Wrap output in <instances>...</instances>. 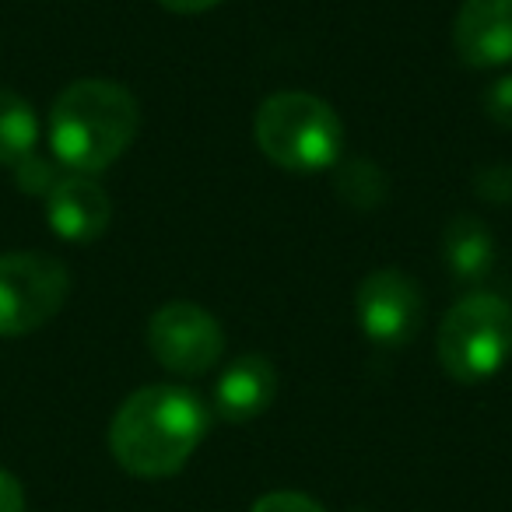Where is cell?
Listing matches in <instances>:
<instances>
[{
    "label": "cell",
    "instance_id": "9",
    "mask_svg": "<svg viewBox=\"0 0 512 512\" xmlns=\"http://www.w3.org/2000/svg\"><path fill=\"white\" fill-rule=\"evenodd\" d=\"M113 204L92 176H64L46 193V221L67 242H92L109 228Z\"/></svg>",
    "mask_w": 512,
    "mask_h": 512
},
{
    "label": "cell",
    "instance_id": "13",
    "mask_svg": "<svg viewBox=\"0 0 512 512\" xmlns=\"http://www.w3.org/2000/svg\"><path fill=\"white\" fill-rule=\"evenodd\" d=\"M341 193L358 207H372L386 197V176L372 162H344L341 176H337Z\"/></svg>",
    "mask_w": 512,
    "mask_h": 512
},
{
    "label": "cell",
    "instance_id": "12",
    "mask_svg": "<svg viewBox=\"0 0 512 512\" xmlns=\"http://www.w3.org/2000/svg\"><path fill=\"white\" fill-rule=\"evenodd\" d=\"M39 120L22 95L0 88V165H18L36 155Z\"/></svg>",
    "mask_w": 512,
    "mask_h": 512
},
{
    "label": "cell",
    "instance_id": "15",
    "mask_svg": "<svg viewBox=\"0 0 512 512\" xmlns=\"http://www.w3.org/2000/svg\"><path fill=\"white\" fill-rule=\"evenodd\" d=\"M249 512H327L316 498L302 495V491H271V495L256 498Z\"/></svg>",
    "mask_w": 512,
    "mask_h": 512
},
{
    "label": "cell",
    "instance_id": "18",
    "mask_svg": "<svg viewBox=\"0 0 512 512\" xmlns=\"http://www.w3.org/2000/svg\"><path fill=\"white\" fill-rule=\"evenodd\" d=\"M0 512H25V488L8 470H0Z\"/></svg>",
    "mask_w": 512,
    "mask_h": 512
},
{
    "label": "cell",
    "instance_id": "19",
    "mask_svg": "<svg viewBox=\"0 0 512 512\" xmlns=\"http://www.w3.org/2000/svg\"><path fill=\"white\" fill-rule=\"evenodd\" d=\"M162 8L176 11V15H200V11H211L218 8L221 0H158Z\"/></svg>",
    "mask_w": 512,
    "mask_h": 512
},
{
    "label": "cell",
    "instance_id": "3",
    "mask_svg": "<svg viewBox=\"0 0 512 512\" xmlns=\"http://www.w3.org/2000/svg\"><path fill=\"white\" fill-rule=\"evenodd\" d=\"M256 148L278 169L320 172L341 162L344 123L330 102L309 92H274L253 120Z\"/></svg>",
    "mask_w": 512,
    "mask_h": 512
},
{
    "label": "cell",
    "instance_id": "14",
    "mask_svg": "<svg viewBox=\"0 0 512 512\" xmlns=\"http://www.w3.org/2000/svg\"><path fill=\"white\" fill-rule=\"evenodd\" d=\"M15 172H18V186H22L25 193H43V197L64 179V176H57V169H53L50 162H43V158H36V155L25 158Z\"/></svg>",
    "mask_w": 512,
    "mask_h": 512
},
{
    "label": "cell",
    "instance_id": "4",
    "mask_svg": "<svg viewBox=\"0 0 512 512\" xmlns=\"http://www.w3.org/2000/svg\"><path fill=\"white\" fill-rule=\"evenodd\" d=\"M439 362L456 383H484L512 355V306L495 292H470L442 316Z\"/></svg>",
    "mask_w": 512,
    "mask_h": 512
},
{
    "label": "cell",
    "instance_id": "2",
    "mask_svg": "<svg viewBox=\"0 0 512 512\" xmlns=\"http://www.w3.org/2000/svg\"><path fill=\"white\" fill-rule=\"evenodd\" d=\"M141 106L123 85L109 78H85L67 85L50 109V148L74 176L106 172L134 144Z\"/></svg>",
    "mask_w": 512,
    "mask_h": 512
},
{
    "label": "cell",
    "instance_id": "7",
    "mask_svg": "<svg viewBox=\"0 0 512 512\" xmlns=\"http://www.w3.org/2000/svg\"><path fill=\"white\" fill-rule=\"evenodd\" d=\"M355 316L362 323L365 337L383 348H400L411 344L425 320V302L421 292L404 271H372L358 285L355 295Z\"/></svg>",
    "mask_w": 512,
    "mask_h": 512
},
{
    "label": "cell",
    "instance_id": "16",
    "mask_svg": "<svg viewBox=\"0 0 512 512\" xmlns=\"http://www.w3.org/2000/svg\"><path fill=\"white\" fill-rule=\"evenodd\" d=\"M484 113L498 123V127L512 130V74L491 81L488 92H484Z\"/></svg>",
    "mask_w": 512,
    "mask_h": 512
},
{
    "label": "cell",
    "instance_id": "5",
    "mask_svg": "<svg viewBox=\"0 0 512 512\" xmlns=\"http://www.w3.org/2000/svg\"><path fill=\"white\" fill-rule=\"evenodd\" d=\"M71 295V271L46 253H0V337L46 327Z\"/></svg>",
    "mask_w": 512,
    "mask_h": 512
},
{
    "label": "cell",
    "instance_id": "11",
    "mask_svg": "<svg viewBox=\"0 0 512 512\" xmlns=\"http://www.w3.org/2000/svg\"><path fill=\"white\" fill-rule=\"evenodd\" d=\"M442 253H446V267L456 281L477 285L495 267V235L488 232V225L481 218L460 214V218H453L446 225Z\"/></svg>",
    "mask_w": 512,
    "mask_h": 512
},
{
    "label": "cell",
    "instance_id": "8",
    "mask_svg": "<svg viewBox=\"0 0 512 512\" xmlns=\"http://www.w3.org/2000/svg\"><path fill=\"white\" fill-rule=\"evenodd\" d=\"M453 46L456 57L477 71L512 64V0H463Z\"/></svg>",
    "mask_w": 512,
    "mask_h": 512
},
{
    "label": "cell",
    "instance_id": "17",
    "mask_svg": "<svg viewBox=\"0 0 512 512\" xmlns=\"http://www.w3.org/2000/svg\"><path fill=\"white\" fill-rule=\"evenodd\" d=\"M477 190H481L484 200H495V204L509 200V193H512V169H509V165H488V169L477 176Z\"/></svg>",
    "mask_w": 512,
    "mask_h": 512
},
{
    "label": "cell",
    "instance_id": "6",
    "mask_svg": "<svg viewBox=\"0 0 512 512\" xmlns=\"http://www.w3.org/2000/svg\"><path fill=\"white\" fill-rule=\"evenodd\" d=\"M148 348L172 376H204L225 355V330L197 302H165L148 320Z\"/></svg>",
    "mask_w": 512,
    "mask_h": 512
},
{
    "label": "cell",
    "instance_id": "10",
    "mask_svg": "<svg viewBox=\"0 0 512 512\" xmlns=\"http://www.w3.org/2000/svg\"><path fill=\"white\" fill-rule=\"evenodd\" d=\"M278 397V372L264 355H242L225 369L214 386V414L221 421H253Z\"/></svg>",
    "mask_w": 512,
    "mask_h": 512
},
{
    "label": "cell",
    "instance_id": "1",
    "mask_svg": "<svg viewBox=\"0 0 512 512\" xmlns=\"http://www.w3.org/2000/svg\"><path fill=\"white\" fill-rule=\"evenodd\" d=\"M207 407L183 386H141L116 411L109 449L134 477H172L186 467L207 435Z\"/></svg>",
    "mask_w": 512,
    "mask_h": 512
}]
</instances>
